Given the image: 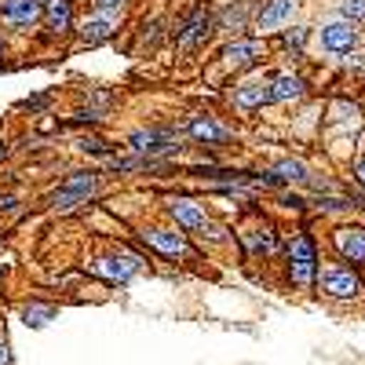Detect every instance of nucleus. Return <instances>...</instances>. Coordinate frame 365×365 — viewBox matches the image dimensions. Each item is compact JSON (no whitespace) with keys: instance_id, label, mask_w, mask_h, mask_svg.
Instances as JSON below:
<instances>
[{"instance_id":"nucleus-19","label":"nucleus","mask_w":365,"mask_h":365,"mask_svg":"<svg viewBox=\"0 0 365 365\" xmlns=\"http://www.w3.org/2000/svg\"><path fill=\"white\" fill-rule=\"evenodd\" d=\"M249 4H227L220 15H212V22H216V29H227V34H234V29H245V19H249Z\"/></svg>"},{"instance_id":"nucleus-5","label":"nucleus","mask_w":365,"mask_h":365,"mask_svg":"<svg viewBox=\"0 0 365 365\" xmlns=\"http://www.w3.org/2000/svg\"><path fill=\"white\" fill-rule=\"evenodd\" d=\"M41 22V0H0V26L11 34H29Z\"/></svg>"},{"instance_id":"nucleus-17","label":"nucleus","mask_w":365,"mask_h":365,"mask_svg":"<svg viewBox=\"0 0 365 365\" xmlns=\"http://www.w3.org/2000/svg\"><path fill=\"white\" fill-rule=\"evenodd\" d=\"M303 91H307V84L299 73H278L267 81V103H292L303 99Z\"/></svg>"},{"instance_id":"nucleus-30","label":"nucleus","mask_w":365,"mask_h":365,"mask_svg":"<svg viewBox=\"0 0 365 365\" xmlns=\"http://www.w3.org/2000/svg\"><path fill=\"white\" fill-rule=\"evenodd\" d=\"M351 175H354V179L361 182V187H365V158H358V161H354V168H351Z\"/></svg>"},{"instance_id":"nucleus-9","label":"nucleus","mask_w":365,"mask_h":365,"mask_svg":"<svg viewBox=\"0 0 365 365\" xmlns=\"http://www.w3.org/2000/svg\"><path fill=\"white\" fill-rule=\"evenodd\" d=\"M41 22L48 29V41H63L66 34H73V22H77L73 0H44L41 4Z\"/></svg>"},{"instance_id":"nucleus-3","label":"nucleus","mask_w":365,"mask_h":365,"mask_svg":"<svg viewBox=\"0 0 365 365\" xmlns=\"http://www.w3.org/2000/svg\"><path fill=\"white\" fill-rule=\"evenodd\" d=\"M289 278L299 289H307L318 278V249H314V241L307 234H296L289 241Z\"/></svg>"},{"instance_id":"nucleus-10","label":"nucleus","mask_w":365,"mask_h":365,"mask_svg":"<svg viewBox=\"0 0 365 365\" xmlns=\"http://www.w3.org/2000/svg\"><path fill=\"white\" fill-rule=\"evenodd\" d=\"M165 212H168V220H172L182 234H201V230L208 227V212H205V205H197L194 197H168Z\"/></svg>"},{"instance_id":"nucleus-11","label":"nucleus","mask_w":365,"mask_h":365,"mask_svg":"<svg viewBox=\"0 0 365 365\" xmlns=\"http://www.w3.org/2000/svg\"><path fill=\"white\" fill-rule=\"evenodd\" d=\"M263 55H267V41H259V37H234V41L223 44V51H220V58H223L227 66H234V70L256 66Z\"/></svg>"},{"instance_id":"nucleus-31","label":"nucleus","mask_w":365,"mask_h":365,"mask_svg":"<svg viewBox=\"0 0 365 365\" xmlns=\"http://www.w3.org/2000/svg\"><path fill=\"white\" fill-rule=\"evenodd\" d=\"M0 365H11V351H8L4 340H0Z\"/></svg>"},{"instance_id":"nucleus-33","label":"nucleus","mask_w":365,"mask_h":365,"mask_svg":"<svg viewBox=\"0 0 365 365\" xmlns=\"http://www.w3.org/2000/svg\"><path fill=\"white\" fill-rule=\"evenodd\" d=\"M0 55H4V37H0Z\"/></svg>"},{"instance_id":"nucleus-4","label":"nucleus","mask_w":365,"mask_h":365,"mask_svg":"<svg viewBox=\"0 0 365 365\" xmlns=\"http://www.w3.org/2000/svg\"><path fill=\"white\" fill-rule=\"evenodd\" d=\"M318 289L332 299H354L361 292V278L354 274V267L347 263H329V267H318Z\"/></svg>"},{"instance_id":"nucleus-26","label":"nucleus","mask_w":365,"mask_h":365,"mask_svg":"<svg viewBox=\"0 0 365 365\" xmlns=\"http://www.w3.org/2000/svg\"><path fill=\"white\" fill-rule=\"evenodd\" d=\"M51 314H55L51 307H26V322H29V325H44Z\"/></svg>"},{"instance_id":"nucleus-34","label":"nucleus","mask_w":365,"mask_h":365,"mask_svg":"<svg viewBox=\"0 0 365 365\" xmlns=\"http://www.w3.org/2000/svg\"><path fill=\"white\" fill-rule=\"evenodd\" d=\"M0 249H4V237H0Z\"/></svg>"},{"instance_id":"nucleus-32","label":"nucleus","mask_w":365,"mask_h":365,"mask_svg":"<svg viewBox=\"0 0 365 365\" xmlns=\"http://www.w3.org/2000/svg\"><path fill=\"white\" fill-rule=\"evenodd\" d=\"M4 154H8V146H4V143H0V158H4Z\"/></svg>"},{"instance_id":"nucleus-12","label":"nucleus","mask_w":365,"mask_h":365,"mask_svg":"<svg viewBox=\"0 0 365 365\" xmlns=\"http://www.w3.org/2000/svg\"><path fill=\"white\" fill-rule=\"evenodd\" d=\"M117 29H120V15H106V11H91L84 22H81V44L84 48H99L106 44L110 37H117Z\"/></svg>"},{"instance_id":"nucleus-7","label":"nucleus","mask_w":365,"mask_h":365,"mask_svg":"<svg viewBox=\"0 0 365 365\" xmlns=\"http://www.w3.org/2000/svg\"><path fill=\"white\" fill-rule=\"evenodd\" d=\"M139 237H143L154 252H161V256H168V259H197V252L190 249V241H187V234H182V230L150 227V230H143Z\"/></svg>"},{"instance_id":"nucleus-23","label":"nucleus","mask_w":365,"mask_h":365,"mask_svg":"<svg viewBox=\"0 0 365 365\" xmlns=\"http://www.w3.org/2000/svg\"><path fill=\"white\" fill-rule=\"evenodd\" d=\"M282 44L292 48V51H299L303 44H307V26H289V29H282Z\"/></svg>"},{"instance_id":"nucleus-29","label":"nucleus","mask_w":365,"mask_h":365,"mask_svg":"<svg viewBox=\"0 0 365 365\" xmlns=\"http://www.w3.org/2000/svg\"><path fill=\"white\" fill-rule=\"evenodd\" d=\"M19 208V197H11V194H0V212H15Z\"/></svg>"},{"instance_id":"nucleus-1","label":"nucleus","mask_w":365,"mask_h":365,"mask_svg":"<svg viewBox=\"0 0 365 365\" xmlns=\"http://www.w3.org/2000/svg\"><path fill=\"white\" fill-rule=\"evenodd\" d=\"M99 187H103V172H99V168L70 172V175L55 187V194L48 197V205H51L55 212H73V208H81V205H88L91 197H96Z\"/></svg>"},{"instance_id":"nucleus-6","label":"nucleus","mask_w":365,"mask_h":365,"mask_svg":"<svg viewBox=\"0 0 365 365\" xmlns=\"http://www.w3.org/2000/svg\"><path fill=\"white\" fill-rule=\"evenodd\" d=\"M212 29H216V22H212V11H208L205 4H197L187 19H182V26L175 29V44H179V51H194V48H201V44L208 41Z\"/></svg>"},{"instance_id":"nucleus-15","label":"nucleus","mask_w":365,"mask_h":365,"mask_svg":"<svg viewBox=\"0 0 365 365\" xmlns=\"http://www.w3.org/2000/svg\"><path fill=\"white\" fill-rule=\"evenodd\" d=\"M354 44H358V26H354V22L336 19V22H325V26H322V48H325V51L344 55V51H351Z\"/></svg>"},{"instance_id":"nucleus-27","label":"nucleus","mask_w":365,"mask_h":365,"mask_svg":"<svg viewBox=\"0 0 365 365\" xmlns=\"http://www.w3.org/2000/svg\"><path fill=\"white\" fill-rule=\"evenodd\" d=\"M91 4H96V11H106V15H117L120 8L128 4V0H91Z\"/></svg>"},{"instance_id":"nucleus-16","label":"nucleus","mask_w":365,"mask_h":365,"mask_svg":"<svg viewBox=\"0 0 365 365\" xmlns=\"http://www.w3.org/2000/svg\"><path fill=\"white\" fill-rule=\"evenodd\" d=\"M332 245L347 263H365V227H336Z\"/></svg>"},{"instance_id":"nucleus-21","label":"nucleus","mask_w":365,"mask_h":365,"mask_svg":"<svg viewBox=\"0 0 365 365\" xmlns=\"http://www.w3.org/2000/svg\"><path fill=\"white\" fill-rule=\"evenodd\" d=\"M77 150L81 154H88V158H113L117 154V143H110V139H103V135H81L77 139Z\"/></svg>"},{"instance_id":"nucleus-2","label":"nucleus","mask_w":365,"mask_h":365,"mask_svg":"<svg viewBox=\"0 0 365 365\" xmlns=\"http://www.w3.org/2000/svg\"><path fill=\"white\" fill-rule=\"evenodd\" d=\"M179 128L172 125H150V128H135L128 135V150L135 158H146V161H161L168 154H179Z\"/></svg>"},{"instance_id":"nucleus-28","label":"nucleus","mask_w":365,"mask_h":365,"mask_svg":"<svg viewBox=\"0 0 365 365\" xmlns=\"http://www.w3.org/2000/svg\"><path fill=\"white\" fill-rule=\"evenodd\" d=\"M318 205H322V208H332V212H347V208H354L351 201H336V197H322Z\"/></svg>"},{"instance_id":"nucleus-20","label":"nucleus","mask_w":365,"mask_h":365,"mask_svg":"<svg viewBox=\"0 0 365 365\" xmlns=\"http://www.w3.org/2000/svg\"><path fill=\"white\" fill-rule=\"evenodd\" d=\"M270 175L278 179V182H311V168L303 165V161H296V158L278 161V165L270 168Z\"/></svg>"},{"instance_id":"nucleus-14","label":"nucleus","mask_w":365,"mask_h":365,"mask_svg":"<svg viewBox=\"0 0 365 365\" xmlns=\"http://www.w3.org/2000/svg\"><path fill=\"white\" fill-rule=\"evenodd\" d=\"M139 259L135 256H103V259H91V274H99V278L106 282H117V285H125L132 282L135 274H139Z\"/></svg>"},{"instance_id":"nucleus-18","label":"nucleus","mask_w":365,"mask_h":365,"mask_svg":"<svg viewBox=\"0 0 365 365\" xmlns=\"http://www.w3.org/2000/svg\"><path fill=\"white\" fill-rule=\"evenodd\" d=\"M230 103L241 113H256L259 106H267V81H245V84H237Z\"/></svg>"},{"instance_id":"nucleus-22","label":"nucleus","mask_w":365,"mask_h":365,"mask_svg":"<svg viewBox=\"0 0 365 365\" xmlns=\"http://www.w3.org/2000/svg\"><path fill=\"white\" fill-rule=\"evenodd\" d=\"M241 245H245L249 252H263V256H270L274 249H278V241H274V230H245L241 234Z\"/></svg>"},{"instance_id":"nucleus-13","label":"nucleus","mask_w":365,"mask_h":365,"mask_svg":"<svg viewBox=\"0 0 365 365\" xmlns=\"http://www.w3.org/2000/svg\"><path fill=\"white\" fill-rule=\"evenodd\" d=\"M296 15V0H267L256 15V29L259 34H282V29L292 26Z\"/></svg>"},{"instance_id":"nucleus-8","label":"nucleus","mask_w":365,"mask_h":365,"mask_svg":"<svg viewBox=\"0 0 365 365\" xmlns=\"http://www.w3.org/2000/svg\"><path fill=\"white\" fill-rule=\"evenodd\" d=\"M182 132H187L197 146H212V150L234 143V128L216 120V117H187L182 120Z\"/></svg>"},{"instance_id":"nucleus-24","label":"nucleus","mask_w":365,"mask_h":365,"mask_svg":"<svg viewBox=\"0 0 365 365\" xmlns=\"http://www.w3.org/2000/svg\"><path fill=\"white\" fill-rule=\"evenodd\" d=\"M344 22H365V0H340Z\"/></svg>"},{"instance_id":"nucleus-25","label":"nucleus","mask_w":365,"mask_h":365,"mask_svg":"<svg viewBox=\"0 0 365 365\" xmlns=\"http://www.w3.org/2000/svg\"><path fill=\"white\" fill-rule=\"evenodd\" d=\"M332 120H340V125L351 120V125H354V120H358V106L354 103H336V106H332Z\"/></svg>"}]
</instances>
